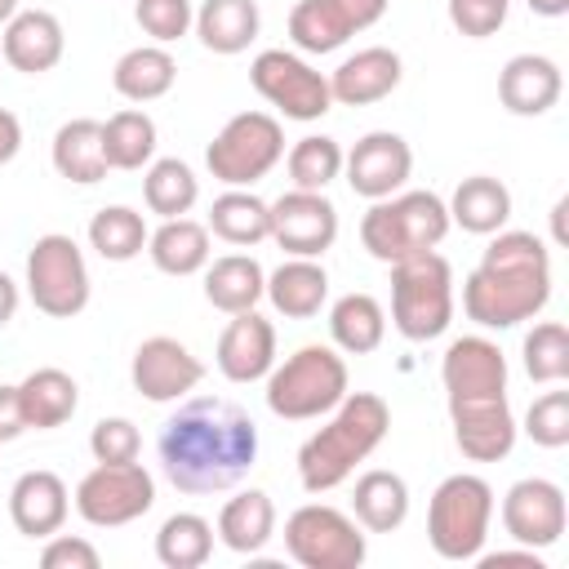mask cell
Instances as JSON below:
<instances>
[{"label":"cell","mask_w":569,"mask_h":569,"mask_svg":"<svg viewBox=\"0 0 569 569\" xmlns=\"http://www.w3.org/2000/svg\"><path fill=\"white\" fill-rule=\"evenodd\" d=\"M525 436L542 449L569 445V391H542L525 413Z\"/></svg>","instance_id":"b9f144b4"},{"label":"cell","mask_w":569,"mask_h":569,"mask_svg":"<svg viewBox=\"0 0 569 569\" xmlns=\"http://www.w3.org/2000/svg\"><path fill=\"white\" fill-rule=\"evenodd\" d=\"M13 311H18V284L0 271V329L13 320Z\"/></svg>","instance_id":"816d5d0a"},{"label":"cell","mask_w":569,"mask_h":569,"mask_svg":"<svg viewBox=\"0 0 569 569\" xmlns=\"http://www.w3.org/2000/svg\"><path fill=\"white\" fill-rule=\"evenodd\" d=\"M147 218L138 213V209H129V204H107V209H98L93 218H89V244H93V253L98 258H107V262H129V258H138L142 249H147Z\"/></svg>","instance_id":"f35d334b"},{"label":"cell","mask_w":569,"mask_h":569,"mask_svg":"<svg viewBox=\"0 0 569 569\" xmlns=\"http://www.w3.org/2000/svg\"><path fill=\"white\" fill-rule=\"evenodd\" d=\"M276 533V502L262 489H240L236 498L222 502L218 511V538L222 547L240 551V556H258Z\"/></svg>","instance_id":"f1b7e54d"},{"label":"cell","mask_w":569,"mask_h":569,"mask_svg":"<svg viewBox=\"0 0 569 569\" xmlns=\"http://www.w3.org/2000/svg\"><path fill=\"white\" fill-rule=\"evenodd\" d=\"M391 431V409L373 391H347L320 431H311L298 449V480L307 493L338 489Z\"/></svg>","instance_id":"277c9868"},{"label":"cell","mask_w":569,"mask_h":569,"mask_svg":"<svg viewBox=\"0 0 569 569\" xmlns=\"http://www.w3.org/2000/svg\"><path fill=\"white\" fill-rule=\"evenodd\" d=\"M489 520H493L489 480L471 476V471L445 476L431 493V507H427V542L440 560H453V565L476 560L485 551Z\"/></svg>","instance_id":"ba28073f"},{"label":"cell","mask_w":569,"mask_h":569,"mask_svg":"<svg viewBox=\"0 0 569 569\" xmlns=\"http://www.w3.org/2000/svg\"><path fill=\"white\" fill-rule=\"evenodd\" d=\"M196 36L209 53H244L253 40H258V27H262V13H258V0H204L196 9Z\"/></svg>","instance_id":"d4e9b609"},{"label":"cell","mask_w":569,"mask_h":569,"mask_svg":"<svg viewBox=\"0 0 569 569\" xmlns=\"http://www.w3.org/2000/svg\"><path fill=\"white\" fill-rule=\"evenodd\" d=\"M147 253L164 276H196L209 267V227L196 218H164L147 236Z\"/></svg>","instance_id":"4dcf8cb0"},{"label":"cell","mask_w":569,"mask_h":569,"mask_svg":"<svg viewBox=\"0 0 569 569\" xmlns=\"http://www.w3.org/2000/svg\"><path fill=\"white\" fill-rule=\"evenodd\" d=\"M102 151L111 169H142L156 160V120L142 107H124L102 120Z\"/></svg>","instance_id":"d590c367"},{"label":"cell","mask_w":569,"mask_h":569,"mask_svg":"<svg viewBox=\"0 0 569 569\" xmlns=\"http://www.w3.org/2000/svg\"><path fill=\"white\" fill-rule=\"evenodd\" d=\"M133 18L151 36V44H173L191 31L196 9L191 0H133Z\"/></svg>","instance_id":"7bdbcfd3"},{"label":"cell","mask_w":569,"mask_h":569,"mask_svg":"<svg viewBox=\"0 0 569 569\" xmlns=\"http://www.w3.org/2000/svg\"><path fill=\"white\" fill-rule=\"evenodd\" d=\"M173 80H178V62L164 44H138V49L120 53L111 67V84L129 102H156L173 89Z\"/></svg>","instance_id":"1f68e13d"},{"label":"cell","mask_w":569,"mask_h":569,"mask_svg":"<svg viewBox=\"0 0 569 569\" xmlns=\"http://www.w3.org/2000/svg\"><path fill=\"white\" fill-rule=\"evenodd\" d=\"M13 13H18V0H0V27H4Z\"/></svg>","instance_id":"11a10c76"},{"label":"cell","mask_w":569,"mask_h":569,"mask_svg":"<svg viewBox=\"0 0 569 569\" xmlns=\"http://www.w3.org/2000/svg\"><path fill=\"white\" fill-rule=\"evenodd\" d=\"M151 502H156V480L138 458L133 462H98L76 485V511L93 529L133 525L138 516L151 511Z\"/></svg>","instance_id":"7c38bea8"},{"label":"cell","mask_w":569,"mask_h":569,"mask_svg":"<svg viewBox=\"0 0 569 569\" xmlns=\"http://www.w3.org/2000/svg\"><path fill=\"white\" fill-rule=\"evenodd\" d=\"M156 453L178 493H222L258 462V427L240 405L222 396H196L160 427Z\"/></svg>","instance_id":"6da1fadb"},{"label":"cell","mask_w":569,"mask_h":569,"mask_svg":"<svg viewBox=\"0 0 569 569\" xmlns=\"http://www.w3.org/2000/svg\"><path fill=\"white\" fill-rule=\"evenodd\" d=\"M507 9H511V0H449V22L467 40H489L507 22Z\"/></svg>","instance_id":"f6af8a7d"},{"label":"cell","mask_w":569,"mask_h":569,"mask_svg":"<svg viewBox=\"0 0 569 569\" xmlns=\"http://www.w3.org/2000/svg\"><path fill=\"white\" fill-rule=\"evenodd\" d=\"M271 227L267 240H276L289 258H320L338 240V209L325 191H284L267 204Z\"/></svg>","instance_id":"5bb4252c"},{"label":"cell","mask_w":569,"mask_h":569,"mask_svg":"<svg viewBox=\"0 0 569 569\" xmlns=\"http://www.w3.org/2000/svg\"><path fill=\"white\" fill-rule=\"evenodd\" d=\"M569 507H565V489L556 480L542 476H525L502 493V529L516 547H556L565 533Z\"/></svg>","instance_id":"9a60e30c"},{"label":"cell","mask_w":569,"mask_h":569,"mask_svg":"<svg viewBox=\"0 0 569 569\" xmlns=\"http://www.w3.org/2000/svg\"><path fill=\"white\" fill-rule=\"evenodd\" d=\"M284 169H289V182L298 191H325L342 173V147L329 133H307L289 147Z\"/></svg>","instance_id":"ab89813d"},{"label":"cell","mask_w":569,"mask_h":569,"mask_svg":"<svg viewBox=\"0 0 569 569\" xmlns=\"http://www.w3.org/2000/svg\"><path fill=\"white\" fill-rule=\"evenodd\" d=\"M551 298V253L533 231H493L480 267L462 280V311L480 329H516Z\"/></svg>","instance_id":"3957f363"},{"label":"cell","mask_w":569,"mask_h":569,"mask_svg":"<svg viewBox=\"0 0 569 569\" xmlns=\"http://www.w3.org/2000/svg\"><path fill=\"white\" fill-rule=\"evenodd\" d=\"M142 449V436L129 418H98L89 431V453L93 462H133Z\"/></svg>","instance_id":"ee69618b"},{"label":"cell","mask_w":569,"mask_h":569,"mask_svg":"<svg viewBox=\"0 0 569 569\" xmlns=\"http://www.w3.org/2000/svg\"><path fill=\"white\" fill-rule=\"evenodd\" d=\"M449 227V204L436 191H396L387 200H369V213L360 218V244L391 267L400 258L436 249Z\"/></svg>","instance_id":"5b68a950"},{"label":"cell","mask_w":569,"mask_h":569,"mask_svg":"<svg viewBox=\"0 0 569 569\" xmlns=\"http://www.w3.org/2000/svg\"><path fill=\"white\" fill-rule=\"evenodd\" d=\"M18 400H22V418L27 427L36 431H53L62 422H71V413L80 409V387L67 369H31L22 382H18Z\"/></svg>","instance_id":"cb8c5ba5"},{"label":"cell","mask_w":569,"mask_h":569,"mask_svg":"<svg viewBox=\"0 0 569 569\" xmlns=\"http://www.w3.org/2000/svg\"><path fill=\"white\" fill-rule=\"evenodd\" d=\"M27 431V418H22V400H18V387L0 382V445L18 440Z\"/></svg>","instance_id":"7dc6e473"},{"label":"cell","mask_w":569,"mask_h":569,"mask_svg":"<svg viewBox=\"0 0 569 569\" xmlns=\"http://www.w3.org/2000/svg\"><path fill=\"white\" fill-rule=\"evenodd\" d=\"M400 76H405L400 53L387 44H369L338 62V71L329 76V93L342 107H369V102H382L387 93H396Z\"/></svg>","instance_id":"44dd1931"},{"label":"cell","mask_w":569,"mask_h":569,"mask_svg":"<svg viewBox=\"0 0 569 569\" xmlns=\"http://www.w3.org/2000/svg\"><path fill=\"white\" fill-rule=\"evenodd\" d=\"M40 565L44 569H98L102 556L89 538H71V533H53L40 551Z\"/></svg>","instance_id":"bcb514c9"},{"label":"cell","mask_w":569,"mask_h":569,"mask_svg":"<svg viewBox=\"0 0 569 569\" xmlns=\"http://www.w3.org/2000/svg\"><path fill=\"white\" fill-rule=\"evenodd\" d=\"M342 173H347V187L365 200H387L396 196L409 173H413V151L400 133L391 129H373L365 133L351 151H342Z\"/></svg>","instance_id":"e0dca14e"},{"label":"cell","mask_w":569,"mask_h":569,"mask_svg":"<svg viewBox=\"0 0 569 569\" xmlns=\"http://www.w3.org/2000/svg\"><path fill=\"white\" fill-rule=\"evenodd\" d=\"M53 169L67 178V182H80V187H93L107 178V151H102V120H67L58 133H53Z\"/></svg>","instance_id":"f546056e"},{"label":"cell","mask_w":569,"mask_h":569,"mask_svg":"<svg viewBox=\"0 0 569 569\" xmlns=\"http://www.w3.org/2000/svg\"><path fill=\"white\" fill-rule=\"evenodd\" d=\"M284 551L302 569H360L369 542L356 516L329 502H307L284 520Z\"/></svg>","instance_id":"30bf717a"},{"label":"cell","mask_w":569,"mask_h":569,"mask_svg":"<svg viewBox=\"0 0 569 569\" xmlns=\"http://www.w3.org/2000/svg\"><path fill=\"white\" fill-rule=\"evenodd\" d=\"M213 556V525L196 511H173L156 529V560L164 569H200Z\"/></svg>","instance_id":"8d00e7d4"},{"label":"cell","mask_w":569,"mask_h":569,"mask_svg":"<svg viewBox=\"0 0 569 569\" xmlns=\"http://www.w3.org/2000/svg\"><path fill=\"white\" fill-rule=\"evenodd\" d=\"M129 378H133L138 396H147L151 405H169V400H182L187 391L200 387L204 365L191 356L187 342H178L169 333H156V338L138 342V351L129 360Z\"/></svg>","instance_id":"2e32d148"},{"label":"cell","mask_w":569,"mask_h":569,"mask_svg":"<svg viewBox=\"0 0 569 569\" xmlns=\"http://www.w3.org/2000/svg\"><path fill=\"white\" fill-rule=\"evenodd\" d=\"M71 511V493L58 471H22L9 489V520L22 538H53Z\"/></svg>","instance_id":"ffe728a7"},{"label":"cell","mask_w":569,"mask_h":569,"mask_svg":"<svg viewBox=\"0 0 569 569\" xmlns=\"http://www.w3.org/2000/svg\"><path fill=\"white\" fill-rule=\"evenodd\" d=\"M453 445L471 462H498L516 449V418L507 405V356L485 333L453 338L440 360Z\"/></svg>","instance_id":"7a4b0ae2"},{"label":"cell","mask_w":569,"mask_h":569,"mask_svg":"<svg viewBox=\"0 0 569 569\" xmlns=\"http://www.w3.org/2000/svg\"><path fill=\"white\" fill-rule=\"evenodd\" d=\"M525 373L533 382H565L569 378V329L560 320H542L520 342Z\"/></svg>","instance_id":"60d3db41"},{"label":"cell","mask_w":569,"mask_h":569,"mask_svg":"<svg viewBox=\"0 0 569 569\" xmlns=\"http://www.w3.org/2000/svg\"><path fill=\"white\" fill-rule=\"evenodd\" d=\"M27 293L36 311L53 320H71L89 307V262L71 236L49 231L27 249Z\"/></svg>","instance_id":"8fae6325"},{"label":"cell","mask_w":569,"mask_h":569,"mask_svg":"<svg viewBox=\"0 0 569 569\" xmlns=\"http://www.w3.org/2000/svg\"><path fill=\"white\" fill-rule=\"evenodd\" d=\"M538 18H565L569 13V0H525Z\"/></svg>","instance_id":"f5cc1de1"},{"label":"cell","mask_w":569,"mask_h":569,"mask_svg":"<svg viewBox=\"0 0 569 569\" xmlns=\"http://www.w3.org/2000/svg\"><path fill=\"white\" fill-rule=\"evenodd\" d=\"M351 36L356 22L342 9V0H298L289 9V40L298 44V53H333Z\"/></svg>","instance_id":"836d02e7"},{"label":"cell","mask_w":569,"mask_h":569,"mask_svg":"<svg viewBox=\"0 0 569 569\" xmlns=\"http://www.w3.org/2000/svg\"><path fill=\"white\" fill-rule=\"evenodd\" d=\"M565 76L547 53H516L498 71V102L511 116H547L560 102Z\"/></svg>","instance_id":"7402d4cb"},{"label":"cell","mask_w":569,"mask_h":569,"mask_svg":"<svg viewBox=\"0 0 569 569\" xmlns=\"http://www.w3.org/2000/svg\"><path fill=\"white\" fill-rule=\"evenodd\" d=\"M507 218H511V191H507V182H498L489 173L462 178L449 196V222L471 236H493L507 227Z\"/></svg>","instance_id":"484cf974"},{"label":"cell","mask_w":569,"mask_h":569,"mask_svg":"<svg viewBox=\"0 0 569 569\" xmlns=\"http://www.w3.org/2000/svg\"><path fill=\"white\" fill-rule=\"evenodd\" d=\"M67 53V36H62V22L49 13V9H22L4 22V36H0V58L22 71V76H44L62 62Z\"/></svg>","instance_id":"d6986e66"},{"label":"cell","mask_w":569,"mask_h":569,"mask_svg":"<svg viewBox=\"0 0 569 569\" xmlns=\"http://www.w3.org/2000/svg\"><path fill=\"white\" fill-rule=\"evenodd\" d=\"M267 298L280 316L289 320H311L320 316L325 298H329V276L316 258H284L271 276H267Z\"/></svg>","instance_id":"4316f807"},{"label":"cell","mask_w":569,"mask_h":569,"mask_svg":"<svg viewBox=\"0 0 569 569\" xmlns=\"http://www.w3.org/2000/svg\"><path fill=\"white\" fill-rule=\"evenodd\" d=\"M249 80L284 120L311 124V120L329 116V107H333L329 76H320L302 53H289V49H262L249 62Z\"/></svg>","instance_id":"4fadbf2b"},{"label":"cell","mask_w":569,"mask_h":569,"mask_svg":"<svg viewBox=\"0 0 569 569\" xmlns=\"http://www.w3.org/2000/svg\"><path fill=\"white\" fill-rule=\"evenodd\" d=\"M280 160H284V129L267 111H236L204 147L209 173L227 187H253Z\"/></svg>","instance_id":"9c48e42d"},{"label":"cell","mask_w":569,"mask_h":569,"mask_svg":"<svg viewBox=\"0 0 569 569\" xmlns=\"http://www.w3.org/2000/svg\"><path fill=\"white\" fill-rule=\"evenodd\" d=\"M565 209H569V200H556V209H551V227H556V244H565L569 236H565Z\"/></svg>","instance_id":"db71d44e"},{"label":"cell","mask_w":569,"mask_h":569,"mask_svg":"<svg viewBox=\"0 0 569 569\" xmlns=\"http://www.w3.org/2000/svg\"><path fill=\"white\" fill-rule=\"evenodd\" d=\"M342 396H347V360L338 356V347L325 342L298 347L293 356H284V365H271L267 373V409L284 422L325 418Z\"/></svg>","instance_id":"8992f818"},{"label":"cell","mask_w":569,"mask_h":569,"mask_svg":"<svg viewBox=\"0 0 569 569\" xmlns=\"http://www.w3.org/2000/svg\"><path fill=\"white\" fill-rule=\"evenodd\" d=\"M329 338L347 356H369L387 338V311L373 293H342L329 307Z\"/></svg>","instance_id":"d6a6232c"},{"label":"cell","mask_w":569,"mask_h":569,"mask_svg":"<svg viewBox=\"0 0 569 569\" xmlns=\"http://www.w3.org/2000/svg\"><path fill=\"white\" fill-rule=\"evenodd\" d=\"M351 516L360 520V529L369 533H391L405 525L409 516V485L405 476L387 471V467H373L356 480L351 489Z\"/></svg>","instance_id":"83f0119b"},{"label":"cell","mask_w":569,"mask_h":569,"mask_svg":"<svg viewBox=\"0 0 569 569\" xmlns=\"http://www.w3.org/2000/svg\"><path fill=\"white\" fill-rule=\"evenodd\" d=\"M218 240L236 244V249H249L258 240H267V227H271V213H267V200H258L249 187H227L213 204H209V222H204Z\"/></svg>","instance_id":"e575fe53"},{"label":"cell","mask_w":569,"mask_h":569,"mask_svg":"<svg viewBox=\"0 0 569 569\" xmlns=\"http://www.w3.org/2000/svg\"><path fill=\"white\" fill-rule=\"evenodd\" d=\"M480 560V569H507V565H525V569H542V560H538V551L533 547H520V551H480L476 556Z\"/></svg>","instance_id":"c3c4849f"},{"label":"cell","mask_w":569,"mask_h":569,"mask_svg":"<svg viewBox=\"0 0 569 569\" xmlns=\"http://www.w3.org/2000/svg\"><path fill=\"white\" fill-rule=\"evenodd\" d=\"M342 9L351 13L356 31H365V27H373V22L387 13V0H342Z\"/></svg>","instance_id":"f907efd6"},{"label":"cell","mask_w":569,"mask_h":569,"mask_svg":"<svg viewBox=\"0 0 569 569\" xmlns=\"http://www.w3.org/2000/svg\"><path fill=\"white\" fill-rule=\"evenodd\" d=\"M453 320V267L427 249L391 262V325L409 342H431Z\"/></svg>","instance_id":"52a82bcc"},{"label":"cell","mask_w":569,"mask_h":569,"mask_svg":"<svg viewBox=\"0 0 569 569\" xmlns=\"http://www.w3.org/2000/svg\"><path fill=\"white\" fill-rule=\"evenodd\" d=\"M142 200H147V209L160 213V218H187L191 204L200 200V182H196L191 164H182L178 156H164V160H151V164H147Z\"/></svg>","instance_id":"74e56055"},{"label":"cell","mask_w":569,"mask_h":569,"mask_svg":"<svg viewBox=\"0 0 569 569\" xmlns=\"http://www.w3.org/2000/svg\"><path fill=\"white\" fill-rule=\"evenodd\" d=\"M204 298L209 307L236 316V311H253L267 298V271L253 253H222L204 267Z\"/></svg>","instance_id":"603a6c76"},{"label":"cell","mask_w":569,"mask_h":569,"mask_svg":"<svg viewBox=\"0 0 569 569\" xmlns=\"http://www.w3.org/2000/svg\"><path fill=\"white\" fill-rule=\"evenodd\" d=\"M213 360H218V373L227 382H258V378H267L271 365H276V329H271V320L258 316V307L253 311H236L227 320V329L218 333Z\"/></svg>","instance_id":"ac0fdd59"},{"label":"cell","mask_w":569,"mask_h":569,"mask_svg":"<svg viewBox=\"0 0 569 569\" xmlns=\"http://www.w3.org/2000/svg\"><path fill=\"white\" fill-rule=\"evenodd\" d=\"M18 147H22V120L9 107H0V164H9Z\"/></svg>","instance_id":"681fc988"}]
</instances>
